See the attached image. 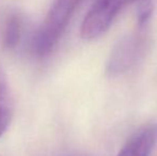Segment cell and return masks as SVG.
<instances>
[{
	"label": "cell",
	"instance_id": "6da1fadb",
	"mask_svg": "<svg viewBox=\"0 0 157 156\" xmlns=\"http://www.w3.org/2000/svg\"><path fill=\"white\" fill-rule=\"evenodd\" d=\"M83 0H54L32 40L33 52L39 58L52 54Z\"/></svg>",
	"mask_w": 157,
	"mask_h": 156
},
{
	"label": "cell",
	"instance_id": "7a4b0ae2",
	"mask_svg": "<svg viewBox=\"0 0 157 156\" xmlns=\"http://www.w3.org/2000/svg\"><path fill=\"white\" fill-rule=\"evenodd\" d=\"M149 49V38L145 28L124 36L113 47L107 64V74L112 77L124 75L137 67Z\"/></svg>",
	"mask_w": 157,
	"mask_h": 156
},
{
	"label": "cell",
	"instance_id": "3957f363",
	"mask_svg": "<svg viewBox=\"0 0 157 156\" xmlns=\"http://www.w3.org/2000/svg\"><path fill=\"white\" fill-rule=\"evenodd\" d=\"M138 0H94L80 27L83 40H95L110 28L118 14L128 4Z\"/></svg>",
	"mask_w": 157,
	"mask_h": 156
},
{
	"label": "cell",
	"instance_id": "277c9868",
	"mask_svg": "<svg viewBox=\"0 0 157 156\" xmlns=\"http://www.w3.org/2000/svg\"><path fill=\"white\" fill-rule=\"evenodd\" d=\"M157 146V123L139 129L124 144L117 156H150Z\"/></svg>",
	"mask_w": 157,
	"mask_h": 156
},
{
	"label": "cell",
	"instance_id": "5b68a950",
	"mask_svg": "<svg viewBox=\"0 0 157 156\" xmlns=\"http://www.w3.org/2000/svg\"><path fill=\"white\" fill-rule=\"evenodd\" d=\"M24 17L19 13L12 12L6 17L3 29V46L8 49L15 48L21 42L24 32Z\"/></svg>",
	"mask_w": 157,
	"mask_h": 156
},
{
	"label": "cell",
	"instance_id": "8992f818",
	"mask_svg": "<svg viewBox=\"0 0 157 156\" xmlns=\"http://www.w3.org/2000/svg\"><path fill=\"white\" fill-rule=\"evenodd\" d=\"M138 13H137V19H138V27L145 28L153 12V0H138Z\"/></svg>",
	"mask_w": 157,
	"mask_h": 156
},
{
	"label": "cell",
	"instance_id": "52a82bcc",
	"mask_svg": "<svg viewBox=\"0 0 157 156\" xmlns=\"http://www.w3.org/2000/svg\"><path fill=\"white\" fill-rule=\"evenodd\" d=\"M12 118V106L11 103L0 104V137L8 129Z\"/></svg>",
	"mask_w": 157,
	"mask_h": 156
},
{
	"label": "cell",
	"instance_id": "ba28073f",
	"mask_svg": "<svg viewBox=\"0 0 157 156\" xmlns=\"http://www.w3.org/2000/svg\"><path fill=\"white\" fill-rule=\"evenodd\" d=\"M4 103H11L10 89H9L8 76L0 65V104H4Z\"/></svg>",
	"mask_w": 157,
	"mask_h": 156
},
{
	"label": "cell",
	"instance_id": "9c48e42d",
	"mask_svg": "<svg viewBox=\"0 0 157 156\" xmlns=\"http://www.w3.org/2000/svg\"><path fill=\"white\" fill-rule=\"evenodd\" d=\"M72 156H89V155H86V154H75V155H72Z\"/></svg>",
	"mask_w": 157,
	"mask_h": 156
}]
</instances>
